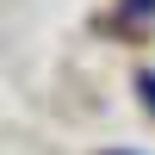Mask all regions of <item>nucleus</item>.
<instances>
[{"label":"nucleus","instance_id":"f257e3e1","mask_svg":"<svg viewBox=\"0 0 155 155\" xmlns=\"http://www.w3.org/2000/svg\"><path fill=\"white\" fill-rule=\"evenodd\" d=\"M137 93H143V106L155 112V74H149V68H143V74H137Z\"/></svg>","mask_w":155,"mask_h":155},{"label":"nucleus","instance_id":"f03ea898","mask_svg":"<svg viewBox=\"0 0 155 155\" xmlns=\"http://www.w3.org/2000/svg\"><path fill=\"white\" fill-rule=\"evenodd\" d=\"M124 12H155V0H124Z\"/></svg>","mask_w":155,"mask_h":155},{"label":"nucleus","instance_id":"7ed1b4c3","mask_svg":"<svg viewBox=\"0 0 155 155\" xmlns=\"http://www.w3.org/2000/svg\"><path fill=\"white\" fill-rule=\"evenodd\" d=\"M106 155H130V149H106Z\"/></svg>","mask_w":155,"mask_h":155}]
</instances>
